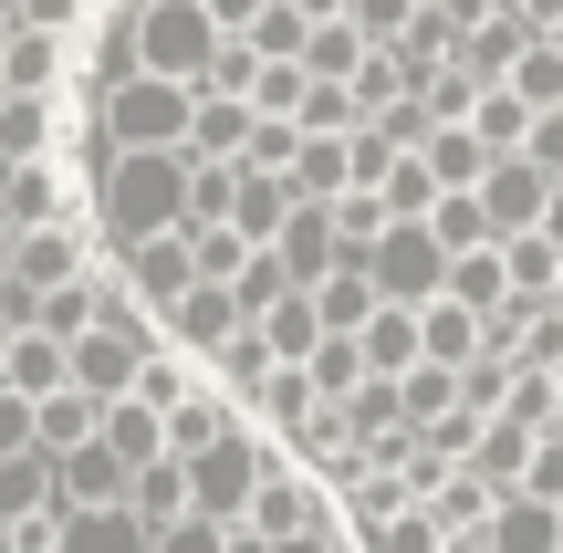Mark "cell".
<instances>
[{
    "instance_id": "1",
    "label": "cell",
    "mask_w": 563,
    "mask_h": 553,
    "mask_svg": "<svg viewBox=\"0 0 563 553\" xmlns=\"http://www.w3.org/2000/svg\"><path fill=\"white\" fill-rule=\"evenodd\" d=\"M188 188H199V167H188V157H104V178H95V230H104V251L188 241Z\"/></svg>"
},
{
    "instance_id": "2",
    "label": "cell",
    "mask_w": 563,
    "mask_h": 553,
    "mask_svg": "<svg viewBox=\"0 0 563 553\" xmlns=\"http://www.w3.org/2000/svg\"><path fill=\"white\" fill-rule=\"evenodd\" d=\"M104 146L115 157H188V125H199V95L188 84H157V74H136V84H115L104 95Z\"/></svg>"
},
{
    "instance_id": "3",
    "label": "cell",
    "mask_w": 563,
    "mask_h": 553,
    "mask_svg": "<svg viewBox=\"0 0 563 553\" xmlns=\"http://www.w3.org/2000/svg\"><path fill=\"white\" fill-rule=\"evenodd\" d=\"M220 53H230V32L209 21V0H146V21H136V74L188 84V95H199Z\"/></svg>"
},
{
    "instance_id": "4",
    "label": "cell",
    "mask_w": 563,
    "mask_h": 553,
    "mask_svg": "<svg viewBox=\"0 0 563 553\" xmlns=\"http://www.w3.org/2000/svg\"><path fill=\"white\" fill-rule=\"evenodd\" d=\"M272 471H282V450H272V439H262V429L241 418V429H230V439H220L209 460H188V491H199V522H220V533H241Z\"/></svg>"
},
{
    "instance_id": "5",
    "label": "cell",
    "mask_w": 563,
    "mask_h": 553,
    "mask_svg": "<svg viewBox=\"0 0 563 553\" xmlns=\"http://www.w3.org/2000/svg\"><path fill=\"white\" fill-rule=\"evenodd\" d=\"M365 272H376V292H386V303H407V313H428V303L449 292V251H439V230H428V220L386 230Z\"/></svg>"
},
{
    "instance_id": "6",
    "label": "cell",
    "mask_w": 563,
    "mask_h": 553,
    "mask_svg": "<svg viewBox=\"0 0 563 553\" xmlns=\"http://www.w3.org/2000/svg\"><path fill=\"white\" fill-rule=\"evenodd\" d=\"M104 262H115V283L136 292V303L157 313V324H167V313L188 303V292H199V262H188V241H146V251H104Z\"/></svg>"
},
{
    "instance_id": "7",
    "label": "cell",
    "mask_w": 563,
    "mask_h": 553,
    "mask_svg": "<svg viewBox=\"0 0 563 553\" xmlns=\"http://www.w3.org/2000/svg\"><path fill=\"white\" fill-rule=\"evenodd\" d=\"M323 512H334V491H323L313 471H292V460H282V471L262 480V501H251V533H262V543H292L302 522H323Z\"/></svg>"
},
{
    "instance_id": "8",
    "label": "cell",
    "mask_w": 563,
    "mask_h": 553,
    "mask_svg": "<svg viewBox=\"0 0 563 553\" xmlns=\"http://www.w3.org/2000/svg\"><path fill=\"white\" fill-rule=\"evenodd\" d=\"M282 272H292V292H323L344 272V241H334V209H292V230H282Z\"/></svg>"
},
{
    "instance_id": "9",
    "label": "cell",
    "mask_w": 563,
    "mask_h": 553,
    "mask_svg": "<svg viewBox=\"0 0 563 553\" xmlns=\"http://www.w3.org/2000/svg\"><path fill=\"white\" fill-rule=\"evenodd\" d=\"M532 42H543V32H532L522 11H501L490 32H460V74L481 84V95H501V84L522 74V53H532Z\"/></svg>"
},
{
    "instance_id": "10",
    "label": "cell",
    "mask_w": 563,
    "mask_h": 553,
    "mask_svg": "<svg viewBox=\"0 0 563 553\" xmlns=\"http://www.w3.org/2000/svg\"><path fill=\"white\" fill-rule=\"evenodd\" d=\"M272 376H282V355H272V334H262V324H241V334H230L220 355H209V387H220V397H230L241 418H251V397H262Z\"/></svg>"
},
{
    "instance_id": "11",
    "label": "cell",
    "mask_w": 563,
    "mask_h": 553,
    "mask_svg": "<svg viewBox=\"0 0 563 553\" xmlns=\"http://www.w3.org/2000/svg\"><path fill=\"white\" fill-rule=\"evenodd\" d=\"M0 387L32 397V408H53V397H74V345H53V334H21L11 366H0Z\"/></svg>"
},
{
    "instance_id": "12",
    "label": "cell",
    "mask_w": 563,
    "mask_h": 553,
    "mask_svg": "<svg viewBox=\"0 0 563 553\" xmlns=\"http://www.w3.org/2000/svg\"><path fill=\"white\" fill-rule=\"evenodd\" d=\"M418 334H428V366H449V376H470V366L490 355V324H481L470 303H449V292L418 313Z\"/></svg>"
},
{
    "instance_id": "13",
    "label": "cell",
    "mask_w": 563,
    "mask_h": 553,
    "mask_svg": "<svg viewBox=\"0 0 563 553\" xmlns=\"http://www.w3.org/2000/svg\"><path fill=\"white\" fill-rule=\"evenodd\" d=\"M251 104H230V95H199V125H188V167H241L251 157Z\"/></svg>"
},
{
    "instance_id": "14",
    "label": "cell",
    "mask_w": 563,
    "mask_h": 553,
    "mask_svg": "<svg viewBox=\"0 0 563 553\" xmlns=\"http://www.w3.org/2000/svg\"><path fill=\"white\" fill-rule=\"evenodd\" d=\"M292 178H262V167H241V199H230V230H241V241L251 251H272L282 241V230H292Z\"/></svg>"
},
{
    "instance_id": "15",
    "label": "cell",
    "mask_w": 563,
    "mask_h": 553,
    "mask_svg": "<svg viewBox=\"0 0 563 553\" xmlns=\"http://www.w3.org/2000/svg\"><path fill=\"white\" fill-rule=\"evenodd\" d=\"M481 553H563V512H553V501H522V491H511L501 512H490Z\"/></svg>"
},
{
    "instance_id": "16",
    "label": "cell",
    "mask_w": 563,
    "mask_h": 553,
    "mask_svg": "<svg viewBox=\"0 0 563 553\" xmlns=\"http://www.w3.org/2000/svg\"><path fill=\"white\" fill-rule=\"evenodd\" d=\"M355 345H365V366H376V376H397V387L428 366V334H418V313H407V303H386L376 324L355 334Z\"/></svg>"
},
{
    "instance_id": "17",
    "label": "cell",
    "mask_w": 563,
    "mask_h": 553,
    "mask_svg": "<svg viewBox=\"0 0 563 553\" xmlns=\"http://www.w3.org/2000/svg\"><path fill=\"white\" fill-rule=\"evenodd\" d=\"M104 450H115L125 471H157V460H178V450H167V418L146 408V397H125V408H104Z\"/></svg>"
},
{
    "instance_id": "18",
    "label": "cell",
    "mask_w": 563,
    "mask_h": 553,
    "mask_svg": "<svg viewBox=\"0 0 563 553\" xmlns=\"http://www.w3.org/2000/svg\"><path fill=\"white\" fill-rule=\"evenodd\" d=\"M313 313H323V334H365V324L386 313V292H376V272H365V262H344L334 283L313 292Z\"/></svg>"
},
{
    "instance_id": "19",
    "label": "cell",
    "mask_w": 563,
    "mask_h": 553,
    "mask_svg": "<svg viewBox=\"0 0 563 553\" xmlns=\"http://www.w3.org/2000/svg\"><path fill=\"white\" fill-rule=\"evenodd\" d=\"M136 522H146V533H178V522H199L188 460H157V471H136Z\"/></svg>"
},
{
    "instance_id": "20",
    "label": "cell",
    "mask_w": 563,
    "mask_h": 553,
    "mask_svg": "<svg viewBox=\"0 0 563 553\" xmlns=\"http://www.w3.org/2000/svg\"><path fill=\"white\" fill-rule=\"evenodd\" d=\"M230 429H241V408H230L220 387H199V397H188L178 418H167V450H178V460H209V450H220Z\"/></svg>"
},
{
    "instance_id": "21",
    "label": "cell",
    "mask_w": 563,
    "mask_h": 553,
    "mask_svg": "<svg viewBox=\"0 0 563 553\" xmlns=\"http://www.w3.org/2000/svg\"><path fill=\"white\" fill-rule=\"evenodd\" d=\"M490 512H501V491H490L481 471H460V480H449L439 501H428V522H439L449 543H481V533H490Z\"/></svg>"
},
{
    "instance_id": "22",
    "label": "cell",
    "mask_w": 563,
    "mask_h": 553,
    "mask_svg": "<svg viewBox=\"0 0 563 553\" xmlns=\"http://www.w3.org/2000/svg\"><path fill=\"white\" fill-rule=\"evenodd\" d=\"M449 303H470L481 324H490L501 303H522V292H511V262H501V251H470V262H449Z\"/></svg>"
},
{
    "instance_id": "23",
    "label": "cell",
    "mask_w": 563,
    "mask_h": 553,
    "mask_svg": "<svg viewBox=\"0 0 563 553\" xmlns=\"http://www.w3.org/2000/svg\"><path fill=\"white\" fill-rule=\"evenodd\" d=\"M532 450H543V439H532V429H511V418H490V429H481V460H470V471H481L490 480V491H522V471H532Z\"/></svg>"
},
{
    "instance_id": "24",
    "label": "cell",
    "mask_w": 563,
    "mask_h": 553,
    "mask_svg": "<svg viewBox=\"0 0 563 553\" xmlns=\"http://www.w3.org/2000/svg\"><path fill=\"white\" fill-rule=\"evenodd\" d=\"M63 553H157V533L136 512H74L63 522Z\"/></svg>"
},
{
    "instance_id": "25",
    "label": "cell",
    "mask_w": 563,
    "mask_h": 553,
    "mask_svg": "<svg viewBox=\"0 0 563 553\" xmlns=\"http://www.w3.org/2000/svg\"><path fill=\"white\" fill-rule=\"evenodd\" d=\"M42 512H53V450L0 460V522H42Z\"/></svg>"
},
{
    "instance_id": "26",
    "label": "cell",
    "mask_w": 563,
    "mask_h": 553,
    "mask_svg": "<svg viewBox=\"0 0 563 553\" xmlns=\"http://www.w3.org/2000/svg\"><path fill=\"white\" fill-rule=\"evenodd\" d=\"M188 262H199V283H209V292H230V283L251 272V262H262V251H251V241H241L230 220H209V230H188Z\"/></svg>"
},
{
    "instance_id": "27",
    "label": "cell",
    "mask_w": 563,
    "mask_h": 553,
    "mask_svg": "<svg viewBox=\"0 0 563 553\" xmlns=\"http://www.w3.org/2000/svg\"><path fill=\"white\" fill-rule=\"evenodd\" d=\"M365 376H376V366H365V345H355V334H323V355L302 366V387H313L323 408H344V397H355Z\"/></svg>"
},
{
    "instance_id": "28",
    "label": "cell",
    "mask_w": 563,
    "mask_h": 553,
    "mask_svg": "<svg viewBox=\"0 0 563 553\" xmlns=\"http://www.w3.org/2000/svg\"><path fill=\"white\" fill-rule=\"evenodd\" d=\"M365 63H376V42H365L355 21H323V32H313V53H302V74H313V84H355Z\"/></svg>"
},
{
    "instance_id": "29",
    "label": "cell",
    "mask_w": 563,
    "mask_h": 553,
    "mask_svg": "<svg viewBox=\"0 0 563 553\" xmlns=\"http://www.w3.org/2000/svg\"><path fill=\"white\" fill-rule=\"evenodd\" d=\"M95 439H104V408H95V397H53V408H42V450H53V460H74V450H95Z\"/></svg>"
},
{
    "instance_id": "30",
    "label": "cell",
    "mask_w": 563,
    "mask_h": 553,
    "mask_svg": "<svg viewBox=\"0 0 563 553\" xmlns=\"http://www.w3.org/2000/svg\"><path fill=\"white\" fill-rule=\"evenodd\" d=\"M262 334H272V355H282V366L302 376V366L323 355V313H313V292H292V303H282V313H272Z\"/></svg>"
},
{
    "instance_id": "31",
    "label": "cell",
    "mask_w": 563,
    "mask_h": 553,
    "mask_svg": "<svg viewBox=\"0 0 563 553\" xmlns=\"http://www.w3.org/2000/svg\"><path fill=\"white\" fill-rule=\"evenodd\" d=\"M470 125H481V146H490V157H522L543 115H532V104H522V95L501 84V95H481V115H470Z\"/></svg>"
},
{
    "instance_id": "32",
    "label": "cell",
    "mask_w": 563,
    "mask_h": 553,
    "mask_svg": "<svg viewBox=\"0 0 563 553\" xmlns=\"http://www.w3.org/2000/svg\"><path fill=\"white\" fill-rule=\"evenodd\" d=\"M501 262H511V292H522V303H553L563 292V251L543 230H532V241H501Z\"/></svg>"
},
{
    "instance_id": "33",
    "label": "cell",
    "mask_w": 563,
    "mask_h": 553,
    "mask_svg": "<svg viewBox=\"0 0 563 553\" xmlns=\"http://www.w3.org/2000/svg\"><path fill=\"white\" fill-rule=\"evenodd\" d=\"M376 199H386V220H397V230H407V220H428V209H439V178H428V157H397V178H386Z\"/></svg>"
},
{
    "instance_id": "34",
    "label": "cell",
    "mask_w": 563,
    "mask_h": 553,
    "mask_svg": "<svg viewBox=\"0 0 563 553\" xmlns=\"http://www.w3.org/2000/svg\"><path fill=\"white\" fill-rule=\"evenodd\" d=\"M511 95H522L532 115H563V53H553V42H532V53H522V74H511Z\"/></svg>"
},
{
    "instance_id": "35",
    "label": "cell",
    "mask_w": 563,
    "mask_h": 553,
    "mask_svg": "<svg viewBox=\"0 0 563 553\" xmlns=\"http://www.w3.org/2000/svg\"><path fill=\"white\" fill-rule=\"evenodd\" d=\"M355 125H365L355 84H313V95H302V136H355Z\"/></svg>"
},
{
    "instance_id": "36",
    "label": "cell",
    "mask_w": 563,
    "mask_h": 553,
    "mask_svg": "<svg viewBox=\"0 0 563 553\" xmlns=\"http://www.w3.org/2000/svg\"><path fill=\"white\" fill-rule=\"evenodd\" d=\"M439 418H460V376L418 366V376H407V429H439Z\"/></svg>"
},
{
    "instance_id": "37",
    "label": "cell",
    "mask_w": 563,
    "mask_h": 553,
    "mask_svg": "<svg viewBox=\"0 0 563 553\" xmlns=\"http://www.w3.org/2000/svg\"><path fill=\"white\" fill-rule=\"evenodd\" d=\"M418 21H428V0H355V32L376 42V53H386V42H407Z\"/></svg>"
},
{
    "instance_id": "38",
    "label": "cell",
    "mask_w": 563,
    "mask_h": 553,
    "mask_svg": "<svg viewBox=\"0 0 563 553\" xmlns=\"http://www.w3.org/2000/svg\"><path fill=\"white\" fill-rule=\"evenodd\" d=\"M95 0H21V32H53V42H84Z\"/></svg>"
},
{
    "instance_id": "39",
    "label": "cell",
    "mask_w": 563,
    "mask_h": 553,
    "mask_svg": "<svg viewBox=\"0 0 563 553\" xmlns=\"http://www.w3.org/2000/svg\"><path fill=\"white\" fill-rule=\"evenodd\" d=\"M32 450H42V408L0 387V460H32Z\"/></svg>"
},
{
    "instance_id": "40",
    "label": "cell",
    "mask_w": 563,
    "mask_h": 553,
    "mask_svg": "<svg viewBox=\"0 0 563 553\" xmlns=\"http://www.w3.org/2000/svg\"><path fill=\"white\" fill-rule=\"evenodd\" d=\"M418 104H428V115H439V125H470V115H481V84H470V74H460V63H449V74H439V84H428V95H418Z\"/></svg>"
},
{
    "instance_id": "41",
    "label": "cell",
    "mask_w": 563,
    "mask_h": 553,
    "mask_svg": "<svg viewBox=\"0 0 563 553\" xmlns=\"http://www.w3.org/2000/svg\"><path fill=\"white\" fill-rule=\"evenodd\" d=\"M522 501H553V512H563V439H543V450H532V471H522Z\"/></svg>"
},
{
    "instance_id": "42",
    "label": "cell",
    "mask_w": 563,
    "mask_h": 553,
    "mask_svg": "<svg viewBox=\"0 0 563 553\" xmlns=\"http://www.w3.org/2000/svg\"><path fill=\"white\" fill-rule=\"evenodd\" d=\"M428 11H439V21H449V32H490V21H501V11H511V0H428Z\"/></svg>"
},
{
    "instance_id": "43",
    "label": "cell",
    "mask_w": 563,
    "mask_h": 553,
    "mask_svg": "<svg viewBox=\"0 0 563 553\" xmlns=\"http://www.w3.org/2000/svg\"><path fill=\"white\" fill-rule=\"evenodd\" d=\"M522 157H532V167H543V178L563 188V115H543V125H532V146H522Z\"/></svg>"
},
{
    "instance_id": "44",
    "label": "cell",
    "mask_w": 563,
    "mask_h": 553,
    "mask_svg": "<svg viewBox=\"0 0 563 553\" xmlns=\"http://www.w3.org/2000/svg\"><path fill=\"white\" fill-rule=\"evenodd\" d=\"M157 553H230L220 522H178V533H157Z\"/></svg>"
},
{
    "instance_id": "45",
    "label": "cell",
    "mask_w": 563,
    "mask_h": 553,
    "mask_svg": "<svg viewBox=\"0 0 563 553\" xmlns=\"http://www.w3.org/2000/svg\"><path fill=\"white\" fill-rule=\"evenodd\" d=\"M262 11H272V0H209V21H220L230 42H251V32H262Z\"/></svg>"
},
{
    "instance_id": "46",
    "label": "cell",
    "mask_w": 563,
    "mask_h": 553,
    "mask_svg": "<svg viewBox=\"0 0 563 553\" xmlns=\"http://www.w3.org/2000/svg\"><path fill=\"white\" fill-rule=\"evenodd\" d=\"M522 21H532V32L553 42V32H563V0H522Z\"/></svg>"
},
{
    "instance_id": "47",
    "label": "cell",
    "mask_w": 563,
    "mask_h": 553,
    "mask_svg": "<svg viewBox=\"0 0 563 553\" xmlns=\"http://www.w3.org/2000/svg\"><path fill=\"white\" fill-rule=\"evenodd\" d=\"M11 345H21V324H11V313H0V366H11Z\"/></svg>"
},
{
    "instance_id": "48",
    "label": "cell",
    "mask_w": 563,
    "mask_h": 553,
    "mask_svg": "<svg viewBox=\"0 0 563 553\" xmlns=\"http://www.w3.org/2000/svg\"><path fill=\"white\" fill-rule=\"evenodd\" d=\"M0 209H11V167H0Z\"/></svg>"
},
{
    "instance_id": "49",
    "label": "cell",
    "mask_w": 563,
    "mask_h": 553,
    "mask_svg": "<svg viewBox=\"0 0 563 553\" xmlns=\"http://www.w3.org/2000/svg\"><path fill=\"white\" fill-rule=\"evenodd\" d=\"M0 21H21V0H0Z\"/></svg>"
},
{
    "instance_id": "50",
    "label": "cell",
    "mask_w": 563,
    "mask_h": 553,
    "mask_svg": "<svg viewBox=\"0 0 563 553\" xmlns=\"http://www.w3.org/2000/svg\"><path fill=\"white\" fill-rule=\"evenodd\" d=\"M0 104H11V84H0Z\"/></svg>"
},
{
    "instance_id": "51",
    "label": "cell",
    "mask_w": 563,
    "mask_h": 553,
    "mask_svg": "<svg viewBox=\"0 0 563 553\" xmlns=\"http://www.w3.org/2000/svg\"><path fill=\"white\" fill-rule=\"evenodd\" d=\"M0 543H11V522H0Z\"/></svg>"
},
{
    "instance_id": "52",
    "label": "cell",
    "mask_w": 563,
    "mask_h": 553,
    "mask_svg": "<svg viewBox=\"0 0 563 553\" xmlns=\"http://www.w3.org/2000/svg\"><path fill=\"white\" fill-rule=\"evenodd\" d=\"M511 11H522V0H511Z\"/></svg>"
}]
</instances>
